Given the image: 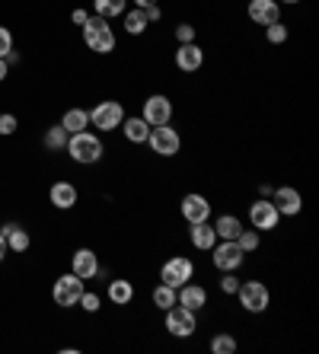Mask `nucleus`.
I'll return each mask as SVG.
<instances>
[{"instance_id": "nucleus-1", "label": "nucleus", "mask_w": 319, "mask_h": 354, "mask_svg": "<svg viewBox=\"0 0 319 354\" xmlns=\"http://www.w3.org/2000/svg\"><path fill=\"white\" fill-rule=\"evenodd\" d=\"M83 41H86V48L96 51V55H109L115 51V32L112 26H109L106 17H90L83 23Z\"/></svg>"}, {"instance_id": "nucleus-2", "label": "nucleus", "mask_w": 319, "mask_h": 354, "mask_svg": "<svg viewBox=\"0 0 319 354\" xmlns=\"http://www.w3.org/2000/svg\"><path fill=\"white\" fill-rule=\"evenodd\" d=\"M67 153H71V160H77V163H96L99 157H102V140L96 138V134L93 131H86V128H83V131H77V134H71V138H67Z\"/></svg>"}, {"instance_id": "nucleus-3", "label": "nucleus", "mask_w": 319, "mask_h": 354, "mask_svg": "<svg viewBox=\"0 0 319 354\" xmlns=\"http://www.w3.org/2000/svg\"><path fill=\"white\" fill-rule=\"evenodd\" d=\"M237 297H239V306H243L246 313H265L268 310V288H265L262 281H239L237 288Z\"/></svg>"}, {"instance_id": "nucleus-4", "label": "nucleus", "mask_w": 319, "mask_h": 354, "mask_svg": "<svg viewBox=\"0 0 319 354\" xmlns=\"http://www.w3.org/2000/svg\"><path fill=\"white\" fill-rule=\"evenodd\" d=\"M211 262H214V268L217 272H237L239 265H243V259H246V252L237 246V239H217L211 246Z\"/></svg>"}, {"instance_id": "nucleus-5", "label": "nucleus", "mask_w": 319, "mask_h": 354, "mask_svg": "<svg viewBox=\"0 0 319 354\" xmlns=\"http://www.w3.org/2000/svg\"><path fill=\"white\" fill-rule=\"evenodd\" d=\"M150 150H154L156 157H176L182 150V138L176 128L170 124H160V128H150V138H147Z\"/></svg>"}, {"instance_id": "nucleus-6", "label": "nucleus", "mask_w": 319, "mask_h": 354, "mask_svg": "<svg viewBox=\"0 0 319 354\" xmlns=\"http://www.w3.org/2000/svg\"><path fill=\"white\" fill-rule=\"evenodd\" d=\"M90 122L96 124L99 131H115V128H122V122H125V106L115 102V99L96 102V109L90 112Z\"/></svg>"}, {"instance_id": "nucleus-7", "label": "nucleus", "mask_w": 319, "mask_h": 354, "mask_svg": "<svg viewBox=\"0 0 319 354\" xmlns=\"http://www.w3.org/2000/svg\"><path fill=\"white\" fill-rule=\"evenodd\" d=\"M140 118L150 124V128H160V124L172 122V99L163 96V93H154V96L144 99V112Z\"/></svg>"}, {"instance_id": "nucleus-8", "label": "nucleus", "mask_w": 319, "mask_h": 354, "mask_svg": "<svg viewBox=\"0 0 319 354\" xmlns=\"http://www.w3.org/2000/svg\"><path fill=\"white\" fill-rule=\"evenodd\" d=\"M192 274H195V265L185 256H172L170 262H163V268H160V281L170 284V288H182L185 281H192Z\"/></svg>"}, {"instance_id": "nucleus-9", "label": "nucleus", "mask_w": 319, "mask_h": 354, "mask_svg": "<svg viewBox=\"0 0 319 354\" xmlns=\"http://www.w3.org/2000/svg\"><path fill=\"white\" fill-rule=\"evenodd\" d=\"M83 278H77L74 272L71 274H61V278L55 281V290H51V297H55L57 306H77V300H80L83 294Z\"/></svg>"}, {"instance_id": "nucleus-10", "label": "nucleus", "mask_w": 319, "mask_h": 354, "mask_svg": "<svg viewBox=\"0 0 319 354\" xmlns=\"http://www.w3.org/2000/svg\"><path fill=\"white\" fill-rule=\"evenodd\" d=\"M198 329V322H195V313L192 310H185V306H170L166 310V332L176 338H188L192 332Z\"/></svg>"}, {"instance_id": "nucleus-11", "label": "nucleus", "mask_w": 319, "mask_h": 354, "mask_svg": "<svg viewBox=\"0 0 319 354\" xmlns=\"http://www.w3.org/2000/svg\"><path fill=\"white\" fill-rule=\"evenodd\" d=\"M278 221H281V214L275 211L271 198H259V201L249 205V223H253L255 230H278Z\"/></svg>"}, {"instance_id": "nucleus-12", "label": "nucleus", "mask_w": 319, "mask_h": 354, "mask_svg": "<svg viewBox=\"0 0 319 354\" xmlns=\"http://www.w3.org/2000/svg\"><path fill=\"white\" fill-rule=\"evenodd\" d=\"M271 205H275V211L281 217H297L303 211V195L297 189H291V185H281L275 192V198H271Z\"/></svg>"}, {"instance_id": "nucleus-13", "label": "nucleus", "mask_w": 319, "mask_h": 354, "mask_svg": "<svg viewBox=\"0 0 319 354\" xmlns=\"http://www.w3.org/2000/svg\"><path fill=\"white\" fill-rule=\"evenodd\" d=\"M182 217H185L188 223H201L211 217V201H208L205 195H198V192H188L185 198H182Z\"/></svg>"}, {"instance_id": "nucleus-14", "label": "nucleus", "mask_w": 319, "mask_h": 354, "mask_svg": "<svg viewBox=\"0 0 319 354\" xmlns=\"http://www.w3.org/2000/svg\"><path fill=\"white\" fill-rule=\"evenodd\" d=\"M176 304L192 310V313H198V310L208 304V290L201 288V284H195V281H185L182 288H176Z\"/></svg>"}, {"instance_id": "nucleus-15", "label": "nucleus", "mask_w": 319, "mask_h": 354, "mask_svg": "<svg viewBox=\"0 0 319 354\" xmlns=\"http://www.w3.org/2000/svg\"><path fill=\"white\" fill-rule=\"evenodd\" d=\"M201 64H205V51H201L198 41H185V45H179V51H176V67H179V71L195 74Z\"/></svg>"}, {"instance_id": "nucleus-16", "label": "nucleus", "mask_w": 319, "mask_h": 354, "mask_svg": "<svg viewBox=\"0 0 319 354\" xmlns=\"http://www.w3.org/2000/svg\"><path fill=\"white\" fill-rule=\"evenodd\" d=\"M71 272H74L77 278H83V281L96 278V274H99V259H96V252H93V249H77L74 259H71Z\"/></svg>"}, {"instance_id": "nucleus-17", "label": "nucleus", "mask_w": 319, "mask_h": 354, "mask_svg": "<svg viewBox=\"0 0 319 354\" xmlns=\"http://www.w3.org/2000/svg\"><path fill=\"white\" fill-rule=\"evenodd\" d=\"M249 19L259 26H271L281 19L278 0H249Z\"/></svg>"}, {"instance_id": "nucleus-18", "label": "nucleus", "mask_w": 319, "mask_h": 354, "mask_svg": "<svg viewBox=\"0 0 319 354\" xmlns=\"http://www.w3.org/2000/svg\"><path fill=\"white\" fill-rule=\"evenodd\" d=\"M51 198V205L57 207V211H67V207H74L77 205V189L71 185V182H55L48 192Z\"/></svg>"}, {"instance_id": "nucleus-19", "label": "nucleus", "mask_w": 319, "mask_h": 354, "mask_svg": "<svg viewBox=\"0 0 319 354\" xmlns=\"http://www.w3.org/2000/svg\"><path fill=\"white\" fill-rule=\"evenodd\" d=\"M217 243V233H214V223L201 221V223H192V246L195 249H205L211 252V246Z\"/></svg>"}, {"instance_id": "nucleus-20", "label": "nucleus", "mask_w": 319, "mask_h": 354, "mask_svg": "<svg viewBox=\"0 0 319 354\" xmlns=\"http://www.w3.org/2000/svg\"><path fill=\"white\" fill-rule=\"evenodd\" d=\"M109 300H112L115 306H128L134 300V284L125 278H115L112 284H109Z\"/></svg>"}, {"instance_id": "nucleus-21", "label": "nucleus", "mask_w": 319, "mask_h": 354, "mask_svg": "<svg viewBox=\"0 0 319 354\" xmlns=\"http://www.w3.org/2000/svg\"><path fill=\"white\" fill-rule=\"evenodd\" d=\"M0 233L7 239V249H13V252H26V249H29V233H26L19 223H7Z\"/></svg>"}, {"instance_id": "nucleus-22", "label": "nucleus", "mask_w": 319, "mask_h": 354, "mask_svg": "<svg viewBox=\"0 0 319 354\" xmlns=\"http://www.w3.org/2000/svg\"><path fill=\"white\" fill-rule=\"evenodd\" d=\"M239 230H243V221H239L237 214H221V217H217V223H214L217 239H237Z\"/></svg>"}, {"instance_id": "nucleus-23", "label": "nucleus", "mask_w": 319, "mask_h": 354, "mask_svg": "<svg viewBox=\"0 0 319 354\" xmlns=\"http://www.w3.org/2000/svg\"><path fill=\"white\" fill-rule=\"evenodd\" d=\"M122 128H125V138L131 140V144H144V140L150 138V124L144 122V118H125L122 122Z\"/></svg>"}, {"instance_id": "nucleus-24", "label": "nucleus", "mask_w": 319, "mask_h": 354, "mask_svg": "<svg viewBox=\"0 0 319 354\" xmlns=\"http://www.w3.org/2000/svg\"><path fill=\"white\" fill-rule=\"evenodd\" d=\"M86 124H90V112H86V109H67L64 118H61V128H64L67 134L83 131Z\"/></svg>"}, {"instance_id": "nucleus-25", "label": "nucleus", "mask_w": 319, "mask_h": 354, "mask_svg": "<svg viewBox=\"0 0 319 354\" xmlns=\"http://www.w3.org/2000/svg\"><path fill=\"white\" fill-rule=\"evenodd\" d=\"M122 17H125V32H128V35H140V32H147V13H144V10H125V13H122Z\"/></svg>"}, {"instance_id": "nucleus-26", "label": "nucleus", "mask_w": 319, "mask_h": 354, "mask_svg": "<svg viewBox=\"0 0 319 354\" xmlns=\"http://www.w3.org/2000/svg\"><path fill=\"white\" fill-rule=\"evenodd\" d=\"M150 300H154V306H160V310H170V306H176V288H170V284H156L154 288V294H150Z\"/></svg>"}, {"instance_id": "nucleus-27", "label": "nucleus", "mask_w": 319, "mask_h": 354, "mask_svg": "<svg viewBox=\"0 0 319 354\" xmlns=\"http://www.w3.org/2000/svg\"><path fill=\"white\" fill-rule=\"evenodd\" d=\"M125 3H128V0H93L96 17H106V19L122 17V13H125Z\"/></svg>"}, {"instance_id": "nucleus-28", "label": "nucleus", "mask_w": 319, "mask_h": 354, "mask_svg": "<svg viewBox=\"0 0 319 354\" xmlns=\"http://www.w3.org/2000/svg\"><path fill=\"white\" fill-rule=\"evenodd\" d=\"M211 351L214 354H233L237 351V338L227 335V332H217V335L211 338Z\"/></svg>"}, {"instance_id": "nucleus-29", "label": "nucleus", "mask_w": 319, "mask_h": 354, "mask_svg": "<svg viewBox=\"0 0 319 354\" xmlns=\"http://www.w3.org/2000/svg\"><path fill=\"white\" fill-rule=\"evenodd\" d=\"M67 138H71V134H67L61 124H55V128H48V134H45V147L48 150H64Z\"/></svg>"}, {"instance_id": "nucleus-30", "label": "nucleus", "mask_w": 319, "mask_h": 354, "mask_svg": "<svg viewBox=\"0 0 319 354\" xmlns=\"http://www.w3.org/2000/svg\"><path fill=\"white\" fill-rule=\"evenodd\" d=\"M237 246L243 249L246 256H249V252H255V249H259V230H255V227H253V230H246V227H243V230H239V236H237Z\"/></svg>"}, {"instance_id": "nucleus-31", "label": "nucleus", "mask_w": 319, "mask_h": 354, "mask_svg": "<svg viewBox=\"0 0 319 354\" xmlns=\"http://www.w3.org/2000/svg\"><path fill=\"white\" fill-rule=\"evenodd\" d=\"M265 39H268L271 45L287 41V26H281V19H278V23H271V26H265Z\"/></svg>"}, {"instance_id": "nucleus-32", "label": "nucleus", "mask_w": 319, "mask_h": 354, "mask_svg": "<svg viewBox=\"0 0 319 354\" xmlns=\"http://www.w3.org/2000/svg\"><path fill=\"white\" fill-rule=\"evenodd\" d=\"M77 304H80L86 313H96V310H99V294H93V290H83Z\"/></svg>"}, {"instance_id": "nucleus-33", "label": "nucleus", "mask_w": 319, "mask_h": 354, "mask_svg": "<svg viewBox=\"0 0 319 354\" xmlns=\"http://www.w3.org/2000/svg\"><path fill=\"white\" fill-rule=\"evenodd\" d=\"M10 51H13V32L7 26H0V58H7Z\"/></svg>"}, {"instance_id": "nucleus-34", "label": "nucleus", "mask_w": 319, "mask_h": 354, "mask_svg": "<svg viewBox=\"0 0 319 354\" xmlns=\"http://www.w3.org/2000/svg\"><path fill=\"white\" fill-rule=\"evenodd\" d=\"M176 41H179V45H185V41H195V26H188V23L176 26Z\"/></svg>"}, {"instance_id": "nucleus-35", "label": "nucleus", "mask_w": 319, "mask_h": 354, "mask_svg": "<svg viewBox=\"0 0 319 354\" xmlns=\"http://www.w3.org/2000/svg\"><path fill=\"white\" fill-rule=\"evenodd\" d=\"M237 288H239V278L233 272H224V278H221V290L224 294H237Z\"/></svg>"}, {"instance_id": "nucleus-36", "label": "nucleus", "mask_w": 319, "mask_h": 354, "mask_svg": "<svg viewBox=\"0 0 319 354\" xmlns=\"http://www.w3.org/2000/svg\"><path fill=\"white\" fill-rule=\"evenodd\" d=\"M17 131V115H0V134H3V138H10V134Z\"/></svg>"}, {"instance_id": "nucleus-37", "label": "nucleus", "mask_w": 319, "mask_h": 354, "mask_svg": "<svg viewBox=\"0 0 319 354\" xmlns=\"http://www.w3.org/2000/svg\"><path fill=\"white\" fill-rule=\"evenodd\" d=\"M144 13H147V23H156V19L163 17V13H160V3H150V7H144Z\"/></svg>"}, {"instance_id": "nucleus-38", "label": "nucleus", "mask_w": 319, "mask_h": 354, "mask_svg": "<svg viewBox=\"0 0 319 354\" xmlns=\"http://www.w3.org/2000/svg\"><path fill=\"white\" fill-rule=\"evenodd\" d=\"M71 19H74L77 26H83L86 19H90V13H86V10H74V13H71Z\"/></svg>"}, {"instance_id": "nucleus-39", "label": "nucleus", "mask_w": 319, "mask_h": 354, "mask_svg": "<svg viewBox=\"0 0 319 354\" xmlns=\"http://www.w3.org/2000/svg\"><path fill=\"white\" fill-rule=\"evenodd\" d=\"M7 71H10L7 58H0V80H7Z\"/></svg>"}, {"instance_id": "nucleus-40", "label": "nucleus", "mask_w": 319, "mask_h": 354, "mask_svg": "<svg viewBox=\"0 0 319 354\" xmlns=\"http://www.w3.org/2000/svg\"><path fill=\"white\" fill-rule=\"evenodd\" d=\"M3 256H7V239H3V233H0V262H3Z\"/></svg>"}, {"instance_id": "nucleus-41", "label": "nucleus", "mask_w": 319, "mask_h": 354, "mask_svg": "<svg viewBox=\"0 0 319 354\" xmlns=\"http://www.w3.org/2000/svg\"><path fill=\"white\" fill-rule=\"evenodd\" d=\"M134 3H138V7L144 10V7H150V3H156V0H134Z\"/></svg>"}, {"instance_id": "nucleus-42", "label": "nucleus", "mask_w": 319, "mask_h": 354, "mask_svg": "<svg viewBox=\"0 0 319 354\" xmlns=\"http://www.w3.org/2000/svg\"><path fill=\"white\" fill-rule=\"evenodd\" d=\"M284 3H300V0H284Z\"/></svg>"}]
</instances>
